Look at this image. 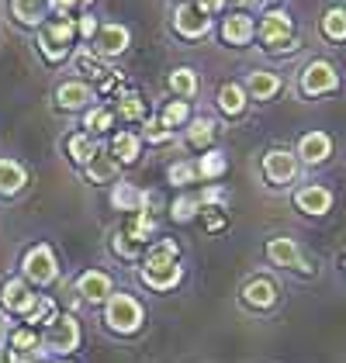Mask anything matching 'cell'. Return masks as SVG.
<instances>
[{
	"label": "cell",
	"instance_id": "16",
	"mask_svg": "<svg viewBox=\"0 0 346 363\" xmlns=\"http://www.w3.org/2000/svg\"><path fill=\"white\" fill-rule=\"evenodd\" d=\"M294 208L298 211H305V215H329V208H333V194H329V187H322V184H305V187H298L294 191Z\"/></svg>",
	"mask_w": 346,
	"mask_h": 363
},
{
	"label": "cell",
	"instance_id": "3",
	"mask_svg": "<svg viewBox=\"0 0 346 363\" xmlns=\"http://www.w3.org/2000/svg\"><path fill=\"white\" fill-rule=\"evenodd\" d=\"M21 277L31 287H52L59 280V259L56 250L49 242H35L25 256H21Z\"/></svg>",
	"mask_w": 346,
	"mask_h": 363
},
{
	"label": "cell",
	"instance_id": "37",
	"mask_svg": "<svg viewBox=\"0 0 346 363\" xmlns=\"http://www.w3.org/2000/svg\"><path fill=\"white\" fill-rule=\"evenodd\" d=\"M198 215H201V201H198L194 194H180V197H177V201L170 204V218H173L177 225L194 222Z\"/></svg>",
	"mask_w": 346,
	"mask_h": 363
},
{
	"label": "cell",
	"instance_id": "10",
	"mask_svg": "<svg viewBox=\"0 0 346 363\" xmlns=\"http://www.w3.org/2000/svg\"><path fill=\"white\" fill-rule=\"evenodd\" d=\"M263 177L270 187H288L298 177V156L291 149H270L263 152Z\"/></svg>",
	"mask_w": 346,
	"mask_h": 363
},
{
	"label": "cell",
	"instance_id": "38",
	"mask_svg": "<svg viewBox=\"0 0 346 363\" xmlns=\"http://www.w3.org/2000/svg\"><path fill=\"white\" fill-rule=\"evenodd\" d=\"M160 121H163L167 128H184V125L191 121V101H184V97L170 101V104L160 111Z\"/></svg>",
	"mask_w": 346,
	"mask_h": 363
},
{
	"label": "cell",
	"instance_id": "5",
	"mask_svg": "<svg viewBox=\"0 0 346 363\" xmlns=\"http://www.w3.org/2000/svg\"><path fill=\"white\" fill-rule=\"evenodd\" d=\"M42 350L52 353V357H69L73 350H80V322H77V315H62L59 311L56 322H49L45 333H42Z\"/></svg>",
	"mask_w": 346,
	"mask_h": 363
},
{
	"label": "cell",
	"instance_id": "45",
	"mask_svg": "<svg viewBox=\"0 0 346 363\" xmlns=\"http://www.w3.org/2000/svg\"><path fill=\"white\" fill-rule=\"evenodd\" d=\"M201 211H204V225H208L211 232L225 228V215H222V208H201Z\"/></svg>",
	"mask_w": 346,
	"mask_h": 363
},
{
	"label": "cell",
	"instance_id": "1",
	"mask_svg": "<svg viewBox=\"0 0 346 363\" xmlns=\"http://www.w3.org/2000/svg\"><path fill=\"white\" fill-rule=\"evenodd\" d=\"M77 18H49L38 35H35V49L49 66H59L73 56V42H77Z\"/></svg>",
	"mask_w": 346,
	"mask_h": 363
},
{
	"label": "cell",
	"instance_id": "23",
	"mask_svg": "<svg viewBox=\"0 0 346 363\" xmlns=\"http://www.w3.org/2000/svg\"><path fill=\"white\" fill-rule=\"evenodd\" d=\"M118 169H121V163H118L108 149H101V152H97V156L84 167V177L90 180V184H115Z\"/></svg>",
	"mask_w": 346,
	"mask_h": 363
},
{
	"label": "cell",
	"instance_id": "8",
	"mask_svg": "<svg viewBox=\"0 0 346 363\" xmlns=\"http://www.w3.org/2000/svg\"><path fill=\"white\" fill-rule=\"evenodd\" d=\"M52 101H56V111L80 114V111H86V108H94L97 94H94V86L86 84V80H62V84L56 86V94H52Z\"/></svg>",
	"mask_w": 346,
	"mask_h": 363
},
{
	"label": "cell",
	"instance_id": "47",
	"mask_svg": "<svg viewBox=\"0 0 346 363\" xmlns=\"http://www.w3.org/2000/svg\"><path fill=\"white\" fill-rule=\"evenodd\" d=\"M7 318H4V315H0V350H4V346H7Z\"/></svg>",
	"mask_w": 346,
	"mask_h": 363
},
{
	"label": "cell",
	"instance_id": "22",
	"mask_svg": "<svg viewBox=\"0 0 346 363\" xmlns=\"http://www.w3.org/2000/svg\"><path fill=\"white\" fill-rule=\"evenodd\" d=\"M267 259L274 267H284V270H301V250L288 235H277V239L267 242Z\"/></svg>",
	"mask_w": 346,
	"mask_h": 363
},
{
	"label": "cell",
	"instance_id": "6",
	"mask_svg": "<svg viewBox=\"0 0 346 363\" xmlns=\"http://www.w3.org/2000/svg\"><path fill=\"white\" fill-rule=\"evenodd\" d=\"M170 25H173V31H177L180 38H187V42H198V38H208V35H211V18L204 14L198 4H191V0H180V4L173 7Z\"/></svg>",
	"mask_w": 346,
	"mask_h": 363
},
{
	"label": "cell",
	"instance_id": "24",
	"mask_svg": "<svg viewBox=\"0 0 346 363\" xmlns=\"http://www.w3.org/2000/svg\"><path fill=\"white\" fill-rule=\"evenodd\" d=\"M97 152H101V145H97V139H94L90 132H73V135L66 139V156H69V163H73V167L84 169Z\"/></svg>",
	"mask_w": 346,
	"mask_h": 363
},
{
	"label": "cell",
	"instance_id": "12",
	"mask_svg": "<svg viewBox=\"0 0 346 363\" xmlns=\"http://www.w3.org/2000/svg\"><path fill=\"white\" fill-rule=\"evenodd\" d=\"M73 291L86 305H104L115 294V280H111V274H104V270H84L77 277V284H73Z\"/></svg>",
	"mask_w": 346,
	"mask_h": 363
},
{
	"label": "cell",
	"instance_id": "46",
	"mask_svg": "<svg viewBox=\"0 0 346 363\" xmlns=\"http://www.w3.org/2000/svg\"><path fill=\"white\" fill-rule=\"evenodd\" d=\"M194 4L201 7V11L208 14V18H215V14H218V11H222V7H225L229 0H194Z\"/></svg>",
	"mask_w": 346,
	"mask_h": 363
},
{
	"label": "cell",
	"instance_id": "41",
	"mask_svg": "<svg viewBox=\"0 0 346 363\" xmlns=\"http://www.w3.org/2000/svg\"><path fill=\"white\" fill-rule=\"evenodd\" d=\"M111 250H115V256H121V259H135V256H143V246H139L135 239H128L121 228L111 235Z\"/></svg>",
	"mask_w": 346,
	"mask_h": 363
},
{
	"label": "cell",
	"instance_id": "13",
	"mask_svg": "<svg viewBox=\"0 0 346 363\" xmlns=\"http://www.w3.org/2000/svg\"><path fill=\"white\" fill-rule=\"evenodd\" d=\"M7 14L18 28L38 31L49 21V0H7Z\"/></svg>",
	"mask_w": 346,
	"mask_h": 363
},
{
	"label": "cell",
	"instance_id": "11",
	"mask_svg": "<svg viewBox=\"0 0 346 363\" xmlns=\"http://www.w3.org/2000/svg\"><path fill=\"white\" fill-rule=\"evenodd\" d=\"M132 45V31L125 28V25H118V21H108V25H101L97 35L90 38V49L97 52L101 59H115L121 56L125 49Z\"/></svg>",
	"mask_w": 346,
	"mask_h": 363
},
{
	"label": "cell",
	"instance_id": "43",
	"mask_svg": "<svg viewBox=\"0 0 346 363\" xmlns=\"http://www.w3.org/2000/svg\"><path fill=\"white\" fill-rule=\"evenodd\" d=\"M198 201H201V208H222L225 204V191L218 184H208L201 194H198Z\"/></svg>",
	"mask_w": 346,
	"mask_h": 363
},
{
	"label": "cell",
	"instance_id": "7",
	"mask_svg": "<svg viewBox=\"0 0 346 363\" xmlns=\"http://www.w3.org/2000/svg\"><path fill=\"white\" fill-rule=\"evenodd\" d=\"M340 86V73L329 59H312L305 69H301V80H298V90L305 97H325Z\"/></svg>",
	"mask_w": 346,
	"mask_h": 363
},
{
	"label": "cell",
	"instance_id": "34",
	"mask_svg": "<svg viewBox=\"0 0 346 363\" xmlns=\"http://www.w3.org/2000/svg\"><path fill=\"white\" fill-rule=\"evenodd\" d=\"M118 114H121L125 121H145L143 94H135V90H121V94H118Z\"/></svg>",
	"mask_w": 346,
	"mask_h": 363
},
{
	"label": "cell",
	"instance_id": "14",
	"mask_svg": "<svg viewBox=\"0 0 346 363\" xmlns=\"http://www.w3.org/2000/svg\"><path fill=\"white\" fill-rule=\"evenodd\" d=\"M294 156H298V163H305V167H318V163H325V160L333 156V139H329L325 132H305V135L298 139Z\"/></svg>",
	"mask_w": 346,
	"mask_h": 363
},
{
	"label": "cell",
	"instance_id": "29",
	"mask_svg": "<svg viewBox=\"0 0 346 363\" xmlns=\"http://www.w3.org/2000/svg\"><path fill=\"white\" fill-rule=\"evenodd\" d=\"M167 86H170L177 97H184V101H191L194 94H198V86H201V80H198V73L191 69V66H177V69H170V77H167Z\"/></svg>",
	"mask_w": 346,
	"mask_h": 363
},
{
	"label": "cell",
	"instance_id": "27",
	"mask_svg": "<svg viewBox=\"0 0 346 363\" xmlns=\"http://www.w3.org/2000/svg\"><path fill=\"white\" fill-rule=\"evenodd\" d=\"M246 97H250V94H246V86L232 80V84H222V86H218V97H215V101H218V111H222V114L239 118V114L246 111Z\"/></svg>",
	"mask_w": 346,
	"mask_h": 363
},
{
	"label": "cell",
	"instance_id": "28",
	"mask_svg": "<svg viewBox=\"0 0 346 363\" xmlns=\"http://www.w3.org/2000/svg\"><path fill=\"white\" fill-rule=\"evenodd\" d=\"M156 228H160V225H156V215H152V211H135V215L125 222L121 232H125L128 239H135L139 246H149L152 235H156Z\"/></svg>",
	"mask_w": 346,
	"mask_h": 363
},
{
	"label": "cell",
	"instance_id": "9",
	"mask_svg": "<svg viewBox=\"0 0 346 363\" xmlns=\"http://www.w3.org/2000/svg\"><path fill=\"white\" fill-rule=\"evenodd\" d=\"M38 301V294L31 291V284L25 277H7L0 284V308L7 311V315H18V318H25L31 308Z\"/></svg>",
	"mask_w": 346,
	"mask_h": 363
},
{
	"label": "cell",
	"instance_id": "42",
	"mask_svg": "<svg viewBox=\"0 0 346 363\" xmlns=\"http://www.w3.org/2000/svg\"><path fill=\"white\" fill-rule=\"evenodd\" d=\"M94 0H49V11L56 18H73V11H86Z\"/></svg>",
	"mask_w": 346,
	"mask_h": 363
},
{
	"label": "cell",
	"instance_id": "20",
	"mask_svg": "<svg viewBox=\"0 0 346 363\" xmlns=\"http://www.w3.org/2000/svg\"><path fill=\"white\" fill-rule=\"evenodd\" d=\"M242 86H246V94H250L253 101H274V97L284 90V80H281L274 69H253Z\"/></svg>",
	"mask_w": 346,
	"mask_h": 363
},
{
	"label": "cell",
	"instance_id": "49",
	"mask_svg": "<svg viewBox=\"0 0 346 363\" xmlns=\"http://www.w3.org/2000/svg\"><path fill=\"white\" fill-rule=\"evenodd\" d=\"M0 363H11V357H7V350H0Z\"/></svg>",
	"mask_w": 346,
	"mask_h": 363
},
{
	"label": "cell",
	"instance_id": "25",
	"mask_svg": "<svg viewBox=\"0 0 346 363\" xmlns=\"http://www.w3.org/2000/svg\"><path fill=\"white\" fill-rule=\"evenodd\" d=\"M139 152H143V135L139 132H115V139H111V156H115L121 167H132V163H139Z\"/></svg>",
	"mask_w": 346,
	"mask_h": 363
},
{
	"label": "cell",
	"instance_id": "19",
	"mask_svg": "<svg viewBox=\"0 0 346 363\" xmlns=\"http://www.w3.org/2000/svg\"><path fill=\"white\" fill-rule=\"evenodd\" d=\"M28 191V169L11 156H0V197H18Z\"/></svg>",
	"mask_w": 346,
	"mask_h": 363
},
{
	"label": "cell",
	"instance_id": "30",
	"mask_svg": "<svg viewBox=\"0 0 346 363\" xmlns=\"http://www.w3.org/2000/svg\"><path fill=\"white\" fill-rule=\"evenodd\" d=\"M198 167V177L208 180V184H215L218 177H225V169H229V160L218 152V149H204V156L194 163Z\"/></svg>",
	"mask_w": 346,
	"mask_h": 363
},
{
	"label": "cell",
	"instance_id": "33",
	"mask_svg": "<svg viewBox=\"0 0 346 363\" xmlns=\"http://www.w3.org/2000/svg\"><path fill=\"white\" fill-rule=\"evenodd\" d=\"M322 38H329V42H346V11L343 7H329L325 14H322Z\"/></svg>",
	"mask_w": 346,
	"mask_h": 363
},
{
	"label": "cell",
	"instance_id": "39",
	"mask_svg": "<svg viewBox=\"0 0 346 363\" xmlns=\"http://www.w3.org/2000/svg\"><path fill=\"white\" fill-rule=\"evenodd\" d=\"M167 180H170L173 187H187V184H194V180H201V177H198V167H194L191 160H177V163H170V169H167Z\"/></svg>",
	"mask_w": 346,
	"mask_h": 363
},
{
	"label": "cell",
	"instance_id": "35",
	"mask_svg": "<svg viewBox=\"0 0 346 363\" xmlns=\"http://www.w3.org/2000/svg\"><path fill=\"white\" fill-rule=\"evenodd\" d=\"M108 128H115V111H111V108H86L84 111V132H90V135H104Z\"/></svg>",
	"mask_w": 346,
	"mask_h": 363
},
{
	"label": "cell",
	"instance_id": "31",
	"mask_svg": "<svg viewBox=\"0 0 346 363\" xmlns=\"http://www.w3.org/2000/svg\"><path fill=\"white\" fill-rule=\"evenodd\" d=\"M56 315H59V305L49 298V294H42V298L35 301V308L25 315V325H31V329H45L49 322H56Z\"/></svg>",
	"mask_w": 346,
	"mask_h": 363
},
{
	"label": "cell",
	"instance_id": "17",
	"mask_svg": "<svg viewBox=\"0 0 346 363\" xmlns=\"http://www.w3.org/2000/svg\"><path fill=\"white\" fill-rule=\"evenodd\" d=\"M152 201H156L152 194H145V191H139L135 184H125V180H118L115 187H111V204H115V211H128V215L149 211Z\"/></svg>",
	"mask_w": 346,
	"mask_h": 363
},
{
	"label": "cell",
	"instance_id": "21",
	"mask_svg": "<svg viewBox=\"0 0 346 363\" xmlns=\"http://www.w3.org/2000/svg\"><path fill=\"white\" fill-rule=\"evenodd\" d=\"M253 35H257V25H253V18L246 11H235V14H229L222 21V42L225 45H250Z\"/></svg>",
	"mask_w": 346,
	"mask_h": 363
},
{
	"label": "cell",
	"instance_id": "44",
	"mask_svg": "<svg viewBox=\"0 0 346 363\" xmlns=\"http://www.w3.org/2000/svg\"><path fill=\"white\" fill-rule=\"evenodd\" d=\"M97 28H101V25H97V18H94V14H80V18H77V35H80V38H84L86 45H90V38H94V35H97Z\"/></svg>",
	"mask_w": 346,
	"mask_h": 363
},
{
	"label": "cell",
	"instance_id": "40",
	"mask_svg": "<svg viewBox=\"0 0 346 363\" xmlns=\"http://www.w3.org/2000/svg\"><path fill=\"white\" fill-rule=\"evenodd\" d=\"M143 142H152V145H167V142H173V128H167L160 118H145L143 121Z\"/></svg>",
	"mask_w": 346,
	"mask_h": 363
},
{
	"label": "cell",
	"instance_id": "2",
	"mask_svg": "<svg viewBox=\"0 0 346 363\" xmlns=\"http://www.w3.org/2000/svg\"><path fill=\"white\" fill-rule=\"evenodd\" d=\"M145 322V311L139 305V298H132V294H111L108 301H104V325L118 335H135L143 329Z\"/></svg>",
	"mask_w": 346,
	"mask_h": 363
},
{
	"label": "cell",
	"instance_id": "32",
	"mask_svg": "<svg viewBox=\"0 0 346 363\" xmlns=\"http://www.w3.org/2000/svg\"><path fill=\"white\" fill-rule=\"evenodd\" d=\"M180 259V246L173 242V239H160V242H152L149 250H145L143 263L145 267H163V263H177Z\"/></svg>",
	"mask_w": 346,
	"mask_h": 363
},
{
	"label": "cell",
	"instance_id": "18",
	"mask_svg": "<svg viewBox=\"0 0 346 363\" xmlns=\"http://www.w3.org/2000/svg\"><path fill=\"white\" fill-rule=\"evenodd\" d=\"M139 277H143L145 287H152V291H173L180 280H184V267H180V259L177 263H163V267H139Z\"/></svg>",
	"mask_w": 346,
	"mask_h": 363
},
{
	"label": "cell",
	"instance_id": "26",
	"mask_svg": "<svg viewBox=\"0 0 346 363\" xmlns=\"http://www.w3.org/2000/svg\"><path fill=\"white\" fill-rule=\"evenodd\" d=\"M218 139V125H215V118H208V114H201V118H191L187 121V145L191 149H211V142Z\"/></svg>",
	"mask_w": 346,
	"mask_h": 363
},
{
	"label": "cell",
	"instance_id": "15",
	"mask_svg": "<svg viewBox=\"0 0 346 363\" xmlns=\"http://www.w3.org/2000/svg\"><path fill=\"white\" fill-rule=\"evenodd\" d=\"M277 294H281V287L270 277H250L242 284V305L257 308V311H267V308L277 305Z\"/></svg>",
	"mask_w": 346,
	"mask_h": 363
},
{
	"label": "cell",
	"instance_id": "4",
	"mask_svg": "<svg viewBox=\"0 0 346 363\" xmlns=\"http://www.w3.org/2000/svg\"><path fill=\"white\" fill-rule=\"evenodd\" d=\"M257 35L267 52H288V49H294V21H291L288 11H281V7L263 14Z\"/></svg>",
	"mask_w": 346,
	"mask_h": 363
},
{
	"label": "cell",
	"instance_id": "50",
	"mask_svg": "<svg viewBox=\"0 0 346 363\" xmlns=\"http://www.w3.org/2000/svg\"><path fill=\"white\" fill-rule=\"evenodd\" d=\"M56 363H69V360H66V357H59V360Z\"/></svg>",
	"mask_w": 346,
	"mask_h": 363
},
{
	"label": "cell",
	"instance_id": "48",
	"mask_svg": "<svg viewBox=\"0 0 346 363\" xmlns=\"http://www.w3.org/2000/svg\"><path fill=\"white\" fill-rule=\"evenodd\" d=\"M232 4H235V7H253L257 0H232Z\"/></svg>",
	"mask_w": 346,
	"mask_h": 363
},
{
	"label": "cell",
	"instance_id": "36",
	"mask_svg": "<svg viewBox=\"0 0 346 363\" xmlns=\"http://www.w3.org/2000/svg\"><path fill=\"white\" fill-rule=\"evenodd\" d=\"M73 66H77V73H84L90 80H104V77H108L104 62H101V56H97L94 49H80V52L73 56Z\"/></svg>",
	"mask_w": 346,
	"mask_h": 363
}]
</instances>
